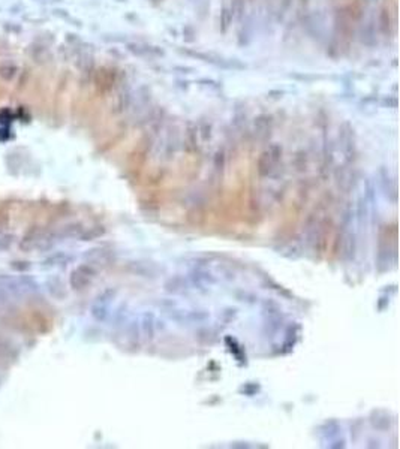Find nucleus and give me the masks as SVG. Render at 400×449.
I'll return each instance as SVG.
<instances>
[{
    "label": "nucleus",
    "instance_id": "nucleus-1",
    "mask_svg": "<svg viewBox=\"0 0 400 449\" xmlns=\"http://www.w3.org/2000/svg\"><path fill=\"white\" fill-rule=\"evenodd\" d=\"M0 285L6 289V292L14 299L29 297V295H33V294H36L39 291L38 283L30 275H26V274L18 275V277L2 274L0 275Z\"/></svg>",
    "mask_w": 400,
    "mask_h": 449
},
{
    "label": "nucleus",
    "instance_id": "nucleus-2",
    "mask_svg": "<svg viewBox=\"0 0 400 449\" xmlns=\"http://www.w3.org/2000/svg\"><path fill=\"white\" fill-rule=\"evenodd\" d=\"M50 239L51 237L48 234H45L44 231L41 229H32L29 231L21 241H20V249L23 252H32V250H36V249H47L48 244H50Z\"/></svg>",
    "mask_w": 400,
    "mask_h": 449
},
{
    "label": "nucleus",
    "instance_id": "nucleus-3",
    "mask_svg": "<svg viewBox=\"0 0 400 449\" xmlns=\"http://www.w3.org/2000/svg\"><path fill=\"white\" fill-rule=\"evenodd\" d=\"M15 75H17L15 64H12V63H3L0 66V77H2V80H5V81L9 83V81H12L15 78Z\"/></svg>",
    "mask_w": 400,
    "mask_h": 449
},
{
    "label": "nucleus",
    "instance_id": "nucleus-4",
    "mask_svg": "<svg viewBox=\"0 0 400 449\" xmlns=\"http://www.w3.org/2000/svg\"><path fill=\"white\" fill-rule=\"evenodd\" d=\"M14 241H15L14 234H0V253L9 250L12 247Z\"/></svg>",
    "mask_w": 400,
    "mask_h": 449
},
{
    "label": "nucleus",
    "instance_id": "nucleus-5",
    "mask_svg": "<svg viewBox=\"0 0 400 449\" xmlns=\"http://www.w3.org/2000/svg\"><path fill=\"white\" fill-rule=\"evenodd\" d=\"M12 304V297L6 292V289L0 285V310H6Z\"/></svg>",
    "mask_w": 400,
    "mask_h": 449
},
{
    "label": "nucleus",
    "instance_id": "nucleus-6",
    "mask_svg": "<svg viewBox=\"0 0 400 449\" xmlns=\"http://www.w3.org/2000/svg\"><path fill=\"white\" fill-rule=\"evenodd\" d=\"M11 267L20 272H24L30 268V264L27 261H14V262H11Z\"/></svg>",
    "mask_w": 400,
    "mask_h": 449
},
{
    "label": "nucleus",
    "instance_id": "nucleus-7",
    "mask_svg": "<svg viewBox=\"0 0 400 449\" xmlns=\"http://www.w3.org/2000/svg\"><path fill=\"white\" fill-rule=\"evenodd\" d=\"M11 352V346L6 344L3 340H0V357H6Z\"/></svg>",
    "mask_w": 400,
    "mask_h": 449
},
{
    "label": "nucleus",
    "instance_id": "nucleus-8",
    "mask_svg": "<svg viewBox=\"0 0 400 449\" xmlns=\"http://www.w3.org/2000/svg\"><path fill=\"white\" fill-rule=\"evenodd\" d=\"M0 387H2V377H0Z\"/></svg>",
    "mask_w": 400,
    "mask_h": 449
}]
</instances>
